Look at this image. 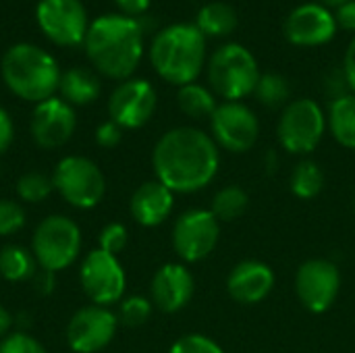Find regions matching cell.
Wrapping results in <instances>:
<instances>
[{
	"label": "cell",
	"mask_w": 355,
	"mask_h": 353,
	"mask_svg": "<svg viewBox=\"0 0 355 353\" xmlns=\"http://www.w3.org/2000/svg\"><path fill=\"white\" fill-rule=\"evenodd\" d=\"M168 353H225V350L214 339L200 335V333H191V335L177 339L171 345Z\"/></svg>",
	"instance_id": "4dcf8cb0"
},
{
	"label": "cell",
	"mask_w": 355,
	"mask_h": 353,
	"mask_svg": "<svg viewBox=\"0 0 355 353\" xmlns=\"http://www.w3.org/2000/svg\"><path fill=\"white\" fill-rule=\"evenodd\" d=\"M58 89L67 104L85 106V104H92L100 96V79L89 69L75 67L62 73Z\"/></svg>",
	"instance_id": "44dd1931"
},
{
	"label": "cell",
	"mask_w": 355,
	"mask_h": 353,
	"mask_svg": "<svg viewBox=\"0 0 355 353\" xmlns=\"http://www.w3.org/2000/svg\"><path fill=\"white\" fill-rule=\"evenodd\" d=\"M327 129V114L320 104L312 98H300L283 108L277 135L285 152L308 156L320 146Z\"/></svg>",
	"instance_id": "8992f818"
},
{
	"label": "cell",
	"mask_w": 355,
	"mask_h": 353,
	"mask_svg": "<svg viewBox=\"0 0 355 353\" xmlns=\"http://www.w3.org/2000/svg\"><path fill=\"white\" fill-rule=\"evenodd\" d=\"M341 291V273L335 262L327 258H310L300 264L295 273V295L300 304L312 314L331 310Z\"/></svg>",
	"instance_id": "8fae6325"
},
{
	"label": "cell",
	"mask_w": 355,
	"mask_h": 353,
	"mask_svg": "<svg viewBox=\"0 0 355 353\" xmlns=\"http://www.w3.org/2000/svg\"><path fill=\"white\" fill-rule=\"evenodd\" d=\"M129 241V233L125 229V225L121 223H110L102 229L100 233V250H104L106 254L119 256Z\"/></svg>",
	"instance_id": "1f68e13d"
},
{
	"label": "cell",
	"mask_w": 355,
	"mask_h": 353,
	"mask_svg": "<svg viewBox=\"0 0 355 353\" xmlns=\"http://www.w3.org/2000/svg\"><path fill=\"white\" fill-rule=\"evenodd\" d=\"M327 125L335 141L347 150H355V94L349 92L335 98L329 108Z\"/></svg>",
	"instance_id": "7402d4cb"
},
{
	"label": "cell",
	"mask_w": 355,
	"mask_h": 353,
	"mask_svg": "<svg viewBox=\"0 0 355 353\" xmlns=\"http://www.w3.org/2000/svg\"><path fill=\"white\" fill-rule=\"evenodd\" d=\"M173 250L185 264L206 260L218 246L220 223L206 208L183 212L173 227Z\"/></svg>",
	"instance_id": "9c48e42d"
},
{
	"label": "cell",
	"mask_w": 355,
	"mask_h": 353,
	"mask_svg": "<svg viewBox=\"0 0 355 353\" xmlns=\"http://www.w3.org/2000/svg\"><path fill=\"white\" fill-rule=\"evenodd\" d=\"M210 131L218 150L245 154L258 141L260 121L243 102H223L210 117Z\"/></svg>",
	"instance_id": "30bf717a"
},
{
	"label": "cell",
	"mask_w": 355,
	"mask_h": 353,
	"mask_svg": "<svg viewBox=\"0 0 355 353\" xmlns=\"http://www.w3.org/2000/svg\"><path fill=\"white\" fill-rule=\"evenodd\" d=\"M335 21H337L339 27H343L347 31H355V0H349L343 6L337 8Z\"/></svg>",
	"instance_id": "8d00e7d4"
},
{
	"label": "cell",
	"mask_w": 355,
	"mask_h": 353,
	"mask_svg": "<svg viewBox=\"0 0 355 353\" xmlns=\"http://www.w3.org/2000/svg\"><path fill=\"white\" fill-rule=\"evenodd\" d=\"M256 98L266 108H285L291 96L289 81L279 73H264L260 75V81L256 85Z\"/></svg>",
	"instance_id": "83f0119b"
},
{
	"label": "cell",
	"mask_w": 355,
	"mask_h": 353,
	"mask_svg": "<svg viewBox=\"0 0 355 353\" xmlns=\"http://www.w3.org/2000/svg\"><path fill=\"white\" fill-rule=\"evenodd\" d=\"M25 225V212L17 202L0 200V235H12Z\"/></svg>",
	"instance_id": "d6a6232c"
},
{
	"label": "cell",
	"mask_w": 355,
	"mask_h": 353,
	"mask_svg": "<svg viewBox=\"0 0 355 353\" xmlns=\"http://www.w3.org/2000/svg\"><path fill=\"white\" fill-rule=\"evenodd\" d=\"M121 139H123V129L112 121H106L96 129V141L102 148H114L121 144Z\"/></svg>",
	"instance_id": "e575fe53"
},
{
	"label": "cell",
	"mask_w": 355,
	"mask_h": 353,
	"mask_svg": "<svg viewBox=\"0 0 355 353\" xmlns=\"http://www.w3.org/2000/svg\"><path fill=\"white\" fill-rule=\"evenodd\" d=\"M264 169H266L268 175H275L277 169H279V158H277V154L272 150H268L266 156H264Z\"/></svg>",
	"instance_id": "ab89813d"
},
{
	"label": "cell",
	"mask_w": 355,
	"mask_h": 353,
	"mask_svg": "<svg viewBox=\"0 0 355 353\" xmlns=\"http://www.w3.org/2000/svg\"><path fill=\"white\" fill-rule=\"evenodd\" d=\"M275 270L262 260L237 262L227 277V293L241 306L262 304L275 289Z\"/></svg>",
	"instance_id": "d6986e66"
},
{
	"label": "cell",
	"mask_w": 355,
	"mask_h": 353,
	"mask_svg": "<svg viewBox=\"0 0 355 353\" xmlns=\"http://www.w3.org/2000/svg\"><path fill=\"white\" fill-rule=\"evenodd\" d=\"M85 52L104 77L127 81L144 54L141 23L127 15H104L89 23Z\"/></svg>",
	"instance_id": "7a4b0ae2"
},
{
	"label": "cell",
	"mask_w": 355,
	"mask_h": 353,
	"mask_svg": "<svg viewBox=\"0 0 355 353\" xmlns=\"http://www.w3.org/2000/svg\"><path fill=\"white\" fill-rule=\"evenodd\" d=\"M77 127V117L71 104L62 98H48L35 104L31 114V135L42 148L64 146Z\"/></svg>",
	"instance_id": "e0dca14e"
},
{
	"label": "cell",
	"mask_w": 355,
	"mask_h": 353,
	"mask_svg": "<svg viewBox=\"0 0 355 353\" xmlns=\"http://www.w3.org/2000/svg\"><path fill=\"white\" fill-rule=\"evenodd\" d=\"M150 60L164 81L179 87L196 83L206 62V35L191 23L168 25L152 40Z\"/></svg>",
	"instance_id": "3957f363"
},
{
	"label": "cell",
	"mask_w": 355,
	"mask_h": 353,
	"mask_svg": "<svg viewBox=\"0 0 355 353\" xmlns=\"http://www.w3.org/2000/svg\"><path fill=\"white\" fill-rule=\"evenodd\" d=\"M116 6L127 15V17H135V15H141L148 10L150 6V0H114Z\"/></svg>",
	"instance_id": "f35d334b"
},
{
	"label": "cell",
	"mask_w": 355,
	"mask_h": 353,
	"mask_svg": "<svg viewBox=\"0 0 355 353\" xmlns=\"http://www.w3.org/2000/svg\"><path fill=\"white\" fill-rule=\"evenodd\" d=\"M343 73H345V79H347L349 89L355 94V37L349 42V46H347V50H345Z\"/></svg>",
	"instance_id": "74e56055"
},
{
	"label": "cell",
	"mask_w": 355,
	"mask_h": 353,
	"mask_svg": "<svg viewBox=\"0 0 355 353\" xmlns=\"http://www.w3.org/2000/svg\"><path fill=\"white\" fill-rule=\"evenodd\" d=\"M52 179L44 177L42 173H25L19 183H17V193L21 200L37 204L42 200L48 198V193L52 191Z\"/></svg>",
	"instance_id": "f1b7e54d"
},
{
	"label": "cell",
	"mask_w": 355,
	"mask_h": 353,
	"mask_svg": "<svg viewBox=\"0 0 355 353\" xmlns=\"http://www.w3.org/2000/svg\"><path fill=\"white\" fill-rule=\"evenodd\" d=\"M10 314L0 306V339H4L6 337V333H8V329H10Z\"/></svg>",
	"instance_id": "60d3db41"
},
{
	"label": "cell",
	"mask_w": 355,
	"mask_h": 353,
	"mask_svg": "<svg viewBox=\"0 0 355 353\" xmlns=\"http://www.w3.org/2000/svg\"><path fill=\"white\" fill-rule=\"evenodd\" d=\"M260 75L254 54L241 44H225L208 60V83L225 102H241L254 94Z\"/></svg>",
	"instance_id": "5b68a950"
},
{
	"label": "cell",
	"mask_w": 355,
	"mask_h": 353,
	"mask_svg": "<svg viewBox=\"0 0 355 353\" xmlns=\"http://www.w3.org/2000/svg\"><path fill=\"white\" fill-rule=\"evenodd\" d=\"M81 287L96 306H110L123 300L127 277L116 256L104 250L89 252L81 262Z\"/></svg>",
	"instance_id": "7c38bea8"
},
{
	"label": "cell",
	"mask_w": 355,
	"mask_h": 353,
	"mask_svg": "<svg viewBox=\"0 0 355 353\" xmlns=\"http://www.w3.org/2000/svg\"><path fill=\"white\" fill-rule=\"evenodd\" d=\"M156 102V89L150 81L127 79L110 94L108 114L121 129H139L152 119Z\"/></svg>",
	"instance_id": "9a60e30c"
},
{
	"label": "cell",
	"mask_w": 355,
	"mask_h": 353,
	"mask_svg": "<svg viewBox=\"0 0 355 353\" xmlns=\"http://www.w3.org/2000/svg\"><path fill=\"white\" fill-rule=\"evenodd\" d=\"M35 270V258L21 246H6L0 250V275L10 283L27 281Z\"/></svg>",
	"instance_id": "4316f807"
},
{
	"label": "cell",
	"mask_w": 355,
	"mask_h": 353,
	"mask_svg": "<svg viewBox=\"0 0 355 353\" xmlns=\"http://www.w3.org/2000/svg\"><path fill=\"white\" fill-rule=\"evenodd\" d=\"M119 318L104 306H85L73 314L67 327V343L75 353L104 350L116 335Z\"/></svg>",
	"instance_id": "5bb4252c"
},
{
	"label": "cell",
	"mask_w": 355,
	"mask_h": 353,
	"mask_svg": "<svg viewBox=\"0 0 355 353\" xmlns=\"http://www.w3.org/2000/svg\"><path fill=\"white\" fill-rule=\"evenodd\" d=\"M354 210H355V196H354Z\"/></svg>",
	"instance_id": "7bdbcfd3"
},
{
	"label": "cell",
	"mask_w": 355,
	"mask_h": 353,
	"mask_svg": "<svg viewBox=\"0 0 355 353\" xmlns=\"http://www.w3.org/2000/svg\"><path fill=\"white\" fill-rule=\"evenodd\" d=\"M35 19L42 33L56 46H79L85 42L89 25L81 0H40Z\"/></svg>",
	"instance_id": "4fadbf2b"
},
{
	"label": "cell",
	"mask_w": 355,
	"mask_h": 353,
	"mask_svg": "<svg viewBox=\"0 0 355 353\" xmlns=\"http://www.w3.org/2000/svg\"><path fill=\"white\" fill-rule=\"evenodd\" d=\"M237 23H239L237 10L225 2H210L206 6H202V10L198 12V19H196V27L204 35H214V37L233 33Z\"/></svg>",
	"instance_id": "603a6c76"
},
{
	"label": "cell",
	"mask_w": 355,
	"mask_h": 353,
	"mask_svg": "<svg viewBox=\"0 0 355 353\" xmlns=\"http://www.w3.org/2000/svg\"><path fill=\"white\" fill-rule=\"evenodd\" d=\"M156 179L173 193H196L218 175L220 150L212 135L196 127H175L154 146Z\"/></svg>",
	"instance_id": "6da1fadb"
},
{
	"label": "cell",
	"mask_w": 355,
	"mask_h": 353,
	"mask_svg": "<svg viewBox=\"0 0 355 353\" xmlns=\"http://www.w3.org/2000/svg\"><path fill=\"white\" fill-rule=\"evenodd\" d=\"M0 353H48L33 337L25 333H12L0 339Z\"/></svg>",
	"instance_id": "836d02e7"
},
{
	"label": "cell",
	"mask_w": 355,
	"mask_h": 353,
	"mask_svg": "<svg viewBox=\"0 0 355 353\" xmlns=\"http://www.w3.org/2000/svg\"><path fill=\"white\" fill-rule=\"evenodd\" d=\"M0 69L6 87L15 96L35 104L54 98L62 77L56 60L33 44H15L8 48Z\"/></svg>",
	"instance_id": "277c9868"
},
{
	"label": "cell",
	"mask_w": 355,
	"mask_h": 353,
	"mask_svg": "<svg viewBox=\"0 0 355 353\" xmlns=\"http://www.w3.org/2000/svg\"><path fill=\"white\" fill-rule=\"evenodd\" d=\"M345 2H349V0H322V6H335V8H339Z\"/></svg>",
	"instance_id": "b9f144b4"
},
{
	"label": "cell",
	"mask_w": 355,
	"mask_h": 353,
	"mask_svg": "<svg viewBox=\"0 0 355 353\" xmlns=\"http://www.w3.org/2000/svg\"><path fill=\"white\" fill-rule=\"evenodd\" d=\"M196 291V281L185 264L168 262L160 266L150 285V302L164 314L183 310Z\"/></svg>",
	"instance_id": "ac0fdd59"
},
{
	"label": "cell",
	"mask_w": 355,
	"mask_h": 353,
	"mask_svg": "<svg viewBox=\"0 0 355 353\" xmlns=\"http://www.w3.org/2000/svg\"><path fill=\"white\" fill-rule=\"evenodd\" d=\"M152 302L148 298L141 295H131L125 298L119 310V320L127 327H141L144 322H148L150 314H152Z\"/></svg>",
	"instance_id": "f546056e"
},
{
	"label": "cell",
	"mask_w": 355,
	"mask_h": 353,
	"mask_svg": "<svg viewBox=\"0 0 355 353\" xmlns=\"http://www.w3.org/2000/svg\"><path fill=\"white\" fill-rule=\"evenodd\" d=\"M177 102H179V108L187 117L198 119V121L210 119L214 114V110L218 108L214 94L200 83H187V85L179 87Z\"/></svg>",
	"instance_id": "484cf974"
},
{
	"label": "cell",
	"mask_w": 355,
	"mask_h": 353,
	"mask_svg": "<svg viewBox=\"0 0 355 353\" xmlns=\"http://www.w3.org/2000/svg\"><path fill=\"white\" fill-rule=\"evenodd\" d=\"M31 252L35 262L54 275L77 260L81 252V229L67 216H48L33 233Z\"/></svg>",
	"instance_id": "52a82bcc"
},
{
	"label": "cell",
	"mask_w": 355,
	"mask_h": 353,
	"mask_svg": "<svg viewBox=\"0 0 355 353\" xmlns=\"http://www.w3.org/2000/svg\"><path fill=\"white\" fill-rule=\"evenodd\" d=\"M52 185L64 202L81 210L98 206L106 191L100 166L83 156H64L54 169Z\"/></svg>",
	"instance_id": "ba28073f"
},
{
	"label": "cell",
	"mask_w": 355,
	"mask_h": 353,
	"mask_svg": "<svg viewBox=\"0 0 355 353\" xmlns=\"http://www.w3.org/2000/svg\"><path fill=\"white\" fill-rule=\"evenodd\" d=\"M175 208V193L162 185L158 179L141 183L129 202L131 216L141 227H158L162 225Z\"/></svg>",
	"instance_id": "ffe728a7"
},
{
	"label": "cell",
	"mask_w": 355,
	"mask_h": 353,
	"mask_svg": "<svg viewBox=\"0 0 355 353\" xmlns=\"http://www.w3.org/2000/svg\"><path fill=\"white\" fill-rule=\"evenodd\" d=\"M248 206H250V196L245 193V189L239 185H227L214 193L210 212L223 225V223H233V221L241 218L245 214Z\"/></svg>",
	"instance_id": "d4e9b609"
},
{
	"label": "cell",
	"mask_w": 355,
	"mask_h": 353,
	"mask_svg": "<svg viewBox=\"0 0 355 353\" xmlns=\"http://www.w3.org/2000/svg\"><path fill=\"white\" fill-rule=\"evenodd\" d=\"M289 189L297 200H314L324 189V171L318 162L304 158L295 164L289 177Z\"/></svg>",
	"instance_id": "cb8c5ba5"
},
{
	"label": "cell",
	"mask_w": 355,
	"mask_h": 353,
	"mask_svg": "<svg viewBox=\"0 0 355 353\" xmlns=\"http://www.w3.org/2000/svg\"><path fill=\"white\" fill-rule=\"evenodd\" d=\"M335 15L316 2H308L297 6L285 21V35L291 44L314 48L329 44L337 33Z\"/></svg>",
	"instance_id": "2e32d148"
},
{
	"label": "cell",
	"mask_w": 355,
	"mask_h": 353,
	"mask_svg": "<svg viewBox=\"0 0 355 353\" xmlns=\"http://www.w3.org/2000/svg\"><path fill=\"white\" fill-rule=\"evenodd\" d=\"M12 139H15L12 119H10V114L4 108H0V154H4L10 148Z\"/></svg>",
	"instance_id": "d590c367"
}]
</instances>
